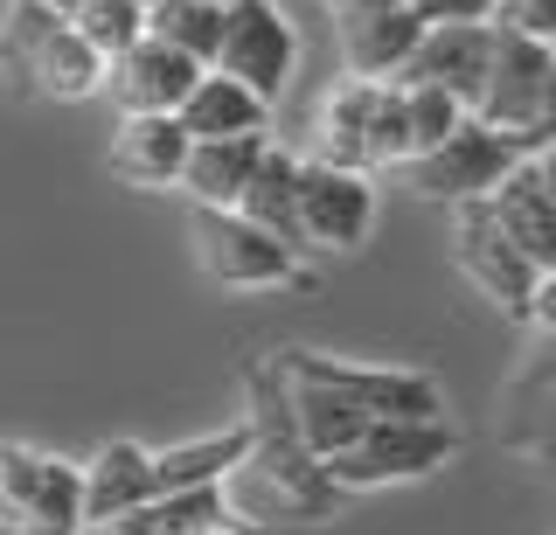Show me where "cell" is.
I'll use <instances>...</instances> for the list:
<instances>
[{
    "instance_id": "1",
    "label": "cell",
    "mask_w": 556,
    "mask_h": 535,
    "mask_svg": "<svg viewBox=\"0 0 556 535\" xmlns=\"http://www.w3.org/2000/svg\"><path fill=\"white\" fill-rule=\"evenodd\" d=\"M251 459L237 466L230 494V514L237 522H257V528H278V522H320V514L341 508V487L327 473V459L306 445L300 431V410H292V383H286V361L278 355H257L251 375Z\"/></svg>"
},
{
    "instance_id": "2",
    "label": "cell",
    "mask_w": 556,
    "mask_h": 535,
    "mask_svg": "<svg viewBox=\"0 0 556 535\" xmlns=\"http://www.w3.org/2000/svg\"><path fill=\"white\" fill-rule=\"evenodd\" d=\"M0 528L8 535H91L84 459L42 453L28 438H0Z\"/></svg>"
},
{
    "instance_id": "3",
    "label": "cell",
    "mask_w": 556,
    "mask_h": 535,
    "mask_svg": "<svg viewBox=\"0 0 556 535\" xmlns=\"http://www.w3.org/2000/svg\"><path fill=\"white\" fill-rule=\"evenodd\" d=\"M188 244L208 285L223 292H286L306 285V265L286 237H271L265 222H251L243 209H195L188 216Z\"/></svg>"
},
{
    "instance_id": "4",
    "label": "cell",
    "mask_w": 556,
    "mask_h": 535,
    "mask_svg": "<svg viewBox=\"0 0 556 535\" xmlns=\"http://www.w3.org/2000/svg\"><path fill=\"white\" fill-rule=\"evenodd\" d=\"M529 153H543V147H529V140H515V132H494L486 118H466L459 132L439 147V153H425V161H410L404 167V188L417 202H445V209H466V202H486L501 181L515 175Z\"/></svg>"
},
{
    "instance_id": "5",
    "label": "cell",
    "mask_w": 556,
    "mask_h": 535,
    "mask_svg": "<svg viewBox=\"0 0 556 535\" xmlns=\"http://www.w3.org/2000/svg\"><path fill=\"white\" fill-rule=\"evenodd\" d=\"M459 459V431L452 418H390L376 424L355 453L327 459L341 494H376V487H410V480H431Z\"/></svg>"
},
{
    "instance_id": "6",
    "label": "cell",
    "mask_w": 556,
    "mask_h": 535,
    "mask_svg": "<svg viewBox=\"0 0 556 535\" xmlns=\"http://www.w3.org/2000/svg\"><path fill=\"white\" fill-rule=\"evenodd\" d=\"M452 265H459V279L480 292L494 314H508L529 327V306H535V285H543V265H535L529 251L515 244L508 230H501V216L486 209V202H466V209H452Z\"/></svg>"
},
{
    "instance_id": "7",
    "label": "cell",
    "mask_w": 556,
    "mask_h": 535,
    "mask_svg": "<svg viewBox=\"0 0 556 535\" xmlns=\"http://www.w3.org/2000/svg\"><path fill=\"white\" fill-rule=\"evenodd\" d=\"M494 438L501 453H515L556 487V341H535L508 369V383L494 396Z\"/></svg>"
},
{
    "instance_id": "8",
    "label": "cell",
    "mask_w": 556,
    "mask_h": 535,
    "mask_svg": "<svg viewBox=\"0 0 556 535\" xmlns=\"http://www.w3.org/2000/svg\"><path fill=\"white\" fill-rule=\"evenodd\" d=\"M501 28V22H494ZM549 77H556V49L535 42V36H515V28H501L494 42V77H486V98L480 112L494 132H515V140L543 147V112H549Z\"/></svg>"
},
{
    "instance_id": "9",
    "label": "cell",
    "mask_w": 556,
    "mask_h": 535,
    "mask_svg": "<svg viewBox=\"0 0 556 535\" xmlns=\"http://www.w3.org/2000/svg\"><path fill=\"white\" fill-rule=\"evenodd\" d=\"M223 77L251 84L257 98H286L292 71H300V28L286 22L278 0H237L230 22H223V56H216Z\"/></svg>"
},
{
    "instance_id": "10",
    "label": "cell",
    "mask_w": 556,
    "mask_h": 535,
    "mask_svg": "<svg viewBox=\"0 0 556 535\" xmlns=\"http://www.w3.org/2000/svg\"><path fill=\"white\" fill-rule=\"evenodd\" d=\"M376 230V181L362 167H334L306 153L300 175V237L306 251H362Z\"/></svg>"
},
{
    "instance_id": "11",
    "label": "cell",
    "mask_w": 556,
    "mask_h": 535,
    "mask_svg": "<svg viewBox=\"0 0 556 535\" xmlns=\"http://www.w3.org/2000/svg\"><path fill=\"white\" fill-rule=\"evenodd\" d=\"M313 375H327L334 390H348L369 418H445V390L439 375L425 369H396V361H348V355H320V348H300Z\"/></svg>"
},
{
    "instance_id": "12",
    "label": "cell",
    "mask_w": 556,
    "mask_h": 535,
    "mask_svg": "<svg viewBox=\"0 0 556 535\" xmlns=\"http://www.w3.org/2000/svg\"><path fill=\"white\" fill-rule=\"evenodd\" d=\"M341 36V77L362 84H404V71L417 63L431 22L417 8H369V14H334Z\"/></svg>"
},
{
    "instance_id": "13",
    "label": "cell",
    "mask_w": 556,
    "mask_h": 535,
    "mask_svg": "<svg viewBox=\"0 0 556 535\" xmlns=\"http://www.w3.org/2000/svg\"><path fill=\"white\" fill-rule=\"evenodd\" d=\"M208 71L195 56H181V49H167V42H139L132 56H118L112 63V84H104V98H112V112L118 118H167V112H181L188 98H195V84Z\"/></svg>"
},
{
    "instance_id": "14",
    "label": "cell",
    "mask_w": 556,
    "mask_h": 535,
    "mask_svg": "<svg viewBox=\"0 0 556 535\" xmlns=\"http://www.w3.org/2000/svg\"><path fill=\"white\" fill-rule=\"evenodd\" d=\"M494 42H501L494 22H445V28L425 36V49H417V63L404 71V84H439V91H452L466 112H480L486 77H494Z\"/></svg>"
},
{
    "instance_id": "15",
    "label": "cell",
    "mask_w": 556,
    "mask_h": 535,
    "mask_svg": "<svg viewBox=\"0 0 556 535\" xmlns=\"http://www.w3.org/2000/svg\"><path fill=\"white\" fill-rule=\"evenodd\" d=\"M147 500H161V466H153V445L139 438H104L91 459H84V508H91V528L126 522Z\"/></svg>"
},
{
    "instance_id": "16",
    "label": "cell",
    "mask_w": 556,
    "mask_h": 535,
    "mask_svg": "<svg viewBox=\"0 0 556 535\" xmlns=\"http://www.w3.org/2000/svg\"><path fill=\"white\" fill-rule=\"evenodd\" d=\"M188 161H195V132L181 112L167 118H118L112 126V175L132 188H181Z\"/></svg>"
},
{
    "instance_id": "17",
    "label": "cell",
    "mask_w": 556,
    "mask_h": 535,
    "mask_svg": "<svg viewBox=\"0 0 556 535\" xmlns=\"http://www.w3.org/2000/svg\"><path fill=\"white\" fill-rule=\"evenodd\" d=\"M376 98H382V84H362V77H334V84H327L320 105H313V161L362 167V175H369Z\"/></svg>"
},
{
    "instance_id": "18",
    "label": "cell",
    "mask_w": 556,
    "mask_h": 535,
    "mask_svg": "<svg viewBox=\"0 0 556 535\" xmlns=\"http://www.w3.org/2000/svg\"><path fill=\"white\" fill-rule=\"evenodd\" d=\"M251 418L230 424V431H202V438H174L153 453L161 466V494H195V487H230L237 466L251 459Z\"/></svg>"
},
{
    "instance_id": "19",
    "label": "cell",
    "mask_w": 556,
    "mask_h": 535,
    "mask_svg": "<svg viewBox=\"0 0 556 535\" xmlns=\"http://www.w3.org/2000/svg\"><path fill=\"white\" fill-rule=\"evenodd\" d=\"M104 84H112V63L77 36V22H63L28 71V98H42V105H84V98H104Z\"/></svg>"
},
{
    "instance_id": "20",
    "label": "cell",
    "mask_w": 556,
    "mask_h": 535,
    "mask_svg": "<svg viewBox=\"0 0 556 535\" xmlns=\"http://www.w3.org/2000/svg\"><path fill=\"white\" fill-rule=\"evenodd\" d=\"M181 126L195 132V140H265V126H271V98H257L251 84L208 71V77L195 84V98L181 105Z\"/></svg>"
},
{
    "instance_id": "21",
    "label": "cell",
    "mask_w": 556,
    "mask_h": 535,
    "mask_svg": "<svg viewBox=\"0 0 556 535\" xmlns=\"http://www.w3.org/2000/svg\"><path fill=\"white\" fill-rule=\"evenodd\" d=\"M265 153H271V132L265 140H195V161H188V175H181V195L195 202V209H237Z\"/></svg>"
},
{
    "instance_id": "22",
    "label": "cell",
    "mask_w": 556,
    "mask_h": 535,
    "mask_svg": "<svg viewBox=\"0 0 556 535\" xmlns=\"http://www.w3.org/2000/svg\"><path fill=\"white\" fill-rule=\"evenodd\" d=\"M300 175H306V153L271 147L265 161H257L251 188H243V202H237L251 222H265L271 237H286L292 251H306V237H300Z\"/></svg>"
},
{
    "instance_id": "23",
    "label": "cell",
    "mask_w": 556,
    "mask_h": 535,
    "mask_svg": "<svg viewBox=\"0 0 556 535\" xmlns=\"http://www.w3.org/2000/svg\"><path fill=\"white\" fill-rule=\"evenodd\" d=\"M223 22H230V8H216V0H153V42L195 56L202 71H216L223 56Z\"/></svg>"
},
{
    "instance_id": "24",
    "label": "cell",
    "mask_w": 556,
    "mask_h": 535,
    "mask_svg": "<svg viewBox=\"0 0 556 535\" xmlns=\"http://www.w3.org/2000/svg\"><path fill=\"white\" fill-rule=\"evenodd\" d=\"M63 22L70 14L49 8V0H8V22H0V77L22 98H28V71H35V56H42V42L56 36Z\"/></svg>"
},
{
    "instance_id": "25",
    "label": "cell",
    "mask_w": 556,
    "mask_h": 535,
    "mask_svg": "<svg viewBox=\"0 0 556 535\" xmlns=\"http://www.w3.org/2000/svg\"><path fill=\"white\" fill-rule=\"evenodd\" d=\"M70 22H77V36L91 42L104 63H118L153 36V0H84Z\"/></svg>"
},
{
    "instance_id": "26",
    "label": "cell",
    "mask_w": 556,
    "mask_h": 535,
    "mask_svg": "<svg viewBox=\"0 0 556 535\" xmlns=\"http://www.w3.org/2000/svg\"><path fill=\"white\" fill-rule=\"evenodd\" d=\"M404 105H410V140H417V161H425V153H439L452 132L466 126V112L459 98L452 91H439V84H404Z\"/></svg>"
},
{
    "instance_id": "27",
    "label": "cell",
    "mask_w": 556,
    "mask_h": 535,
    "mask_svg": "<svg viewBox=\"0 0 556 535\" xmlns=\"http://www.w3.org/2000/svg\"><path fill=\"white\" fill-rule=\"evenodd\" d=\"M417 161V140H410V105H404V84H382L376 98V126H369V167H404Z\"/></svg>"
},
{
    "instance_id": "28",
    "label": "cell",
    "mask_w": 556,
    "mask_h": 535,
    "mask_svg": "<svg viewBox=\"0 0 556 535\" xmlns=\"http://www.w3.org/2000/svg\"><path fill=\"white\" fill-rule=\"evenodd\" d=\"M494 22H501V28H515V36H535V42H549V49H556V0H501Z\"/></svg>"
},
{
    "instance_id": "29",
    "label": "cell",
    "mask_w": 556,
    "mask_h": 535,
    "mask_svg": "<svg viewBox=\"0 0 556 535\" xmlns=\"http://www.w3.org/2000/svg\"><path fill=\"white\" fill-rule=\"evenodd\" d=\"M410 8L425 14L431 28H445V22H494L501 0H410Z\"/></svg>"
},
{
    "instance_id": "30",
    "label": "cell",
    "mask_w": 556,
    "mask_h": 535,
    "mask_svg": "<svg viewBox=\"0 0 556 535\" xmlns=\"http://www.w3.org/2000/svg\"><path fill=\"white\" fill-rule=\"evenodd\" d=\"M529 334H535V341H556V271H543V285H535V306H529Z\"/></svg>"
},
{
    "instance_id": "31",
    "label": "cell",
    "mask_w": 556,
    "mask_h": 535,
    "mask_svg": "<svg viewBox=\"0 0 556 535\" xmlns=\"http://www.w3.org/2000/svg\"><path fill=\"white\" fill-rule=\"evenodd\" d=\"M334 14H369V8H410V0H327Z\"/></svg>"
},
{
    "instance_id": "32",
    "label": "cell",
    "mask_w": 556,
    "mask_h": 535,
    "mask_svg": "<svg viewBox=\"0 0 556 535\" xmlns=\"http://www.w3.org/2000/svg\"><path fill=\"white\" fill-rule=\"evenodd\" d=\"M208 535H271V528H257V522H237V514H230V522H216Z\"/></svg>"
},
{
    "instance_id": "33",
    "label": "cell",
    "mask_w": 556,
    "mask_h": 535,
    "mask_svg": "<svg viewBox=\"0 0 556 535\" xmlns=\"http://www.w3.org/2000/svg\"><path fill=\"white\" fill-rule=\"evenodd\" d=\"M543 147H556V77H549V112H543Z\"/></svg>"
},
{
    "instance_id": "34",
    "label": "cell",
    "mask_w": 556,
    "mask_h": 535,
    "mask_svg": "<svg viewBox=\"0 0 556 535\" xmlns=\"http://www.w3.org/2000/svg\"><path fill=\"white\" fill-rule=\"evenodd\" d=\"M49 8H63V14H77V8H84V0H49Z\"/></svg>"
},
{
    "instance_id": "35",
    "label": "cell",
    "mask_w": 556,
    "mask_h": 535,
    "mask_svg": "<svg viewBox=\"0 0 556 535\" xmlns=\"http://www.w3.org/2000/svg\"><path fill=\"white\" fill-rule=\"evenodd\" d=\"M216 8H237V0H216Z\"/></svg>"
}]
</instances>
